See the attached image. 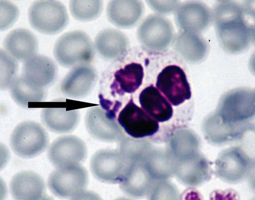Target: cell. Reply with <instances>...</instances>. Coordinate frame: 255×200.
Returning <instances> with one entry per match:
<instances>
[{
  "label": "cell",
  "mask_w": 255,
  "mask_h": 200,
  "mask_svg": "<svg viewBox=\"0 0 255 200\" xmlns=\"http://www.w3.org/2000/svg\"><path fill=\"white\" fill-rule=\"evenodd\" d=\"M87 155L86 143L75 135L57 138L50 144L47 153L49 161L56 168L80 164Z\"/></svg>",
  "instance_id": "obj_11"
},
{
  "label": "cell",
  "mask_w": 255,
  "mask_h": 200,
  "mask_svg": "<svg viewBox=\"0 0 255 200\" xmlns=\"http://www.w3.org/2000/svg\"><path fill=\"white\" fill-rule=\"evenodd\" d=\"M156 86L174 106L191 97L190 87L184 71L175 65L164 68L157 76Z\"/></svg>",
  "instance_id": "obj_12"
},
{
  "label": "cell",
  "mask_w": 255,
  "mask_h": 200,
  "mask_svg": "<svg viewBox=\"0 0 255 200\" xmlns=\"http://www.w3.org/2000/svg\"><path fill=\"white\" fill-rule=\"evenodd\" d=\"M103 8L102 0H71L69 10L75 19L81 21H90L98 18Z\"/></svg>",
  "instance_id": "obj_32"
},
{
  "label": "cell",
  "mask_w": 255,
  "mask_h": 200,
  "mask_svg": "<svg viewBox=\"0 0 255 200\" xmlns=\"http://www.w3.org/2000/svg\"><path fill=\"white\" fill-rule=\"evenodd\" d=\"M146 2L152 10L160 13H169L180 5V2L176 0H146Z\"/></svg>",
  "instance_id": "obj_37"
},
{
  "label": "cell",
  "mask_w": 255,
  "mask_h": 200,
  "mask_svg": "<svg viewBox=\"0 0 255 200\" xmlns=\"http://www.w3.org/2000/svg\"><path fill=\"white\" fill-rule=\"evenodd\" d=\"M130 164L119 150L102 149L92 156L90 168L92 174L99 181L116 184L123 181Z\"/></svg>",
  "instance_id": "obj_6"
},
{
  "label": "cell",
  "mask_w": 255,
  "mask_h": 200,
  "mask_svg": "<svg viewBox=\"0 0 255 200\" xmlns=\"http://www.w3.org/2000/svg\"><path fill=\"white\" fill-rule=\"evenodd\" d=\"M129 41L126 35L114 28L100 31L94 41L95 50L104 59L114 60L121 58L127 52Z\"/></svg>",
  "instance_id": "obj_23"
},
{
  "label": "cell",
  "mask_w": 255,
  "mask_h": 200,
  "mask_svg": "<svg viewBox=\"0 0 255 200\" xmlns=\"http://www.w3.org/2000/svg\"><path fill=\"white\" fill-rule=\"evenodd\" d=\"M117 121L126 133L135 138L152 136L159 129L158 122L137 106L132 98L120 112Z\"/></svg>",
  "instance_id": "obj_9"
},
{
  "label": "cell",
  "mask_w": 255,
  "mask_h": 200,
  "mask_svg": "<svg viewBox=\"0 0 255 200\" xmlns=\"http://www.w3.org/2000/svg\"><path fill=\"white\" fill-rule=\"evenodd\" d=\"M247 178L251 188L255 192V161L252 162Z\"/></svg>",
  "instance_id": "obj_40"
},
{
  "label": "cell",
  "mask_w": 255,
  "mask_h": 200,
  "mask_svg": "<svg viewBox=\"0 0 255 200\" xmlns=\"http://www.w3.org/2000/svg\"><path fill=\"white\" fill-rule=\"evenodd\" d=\"M212 16L218 40L225 50L237 53L248 48L252 37L251 27L244 19L242 6L221 0L215 5Z\"/></svg>",
  "instance_id": "obj_1"
},
{
  "label": "cell",
  "mask_w": 255,
  "mask_h": 200,
  "mask_svg": "<svg viewBox=\"0 0 255 200\" xmlns=\"http://www.w3.org/2000/svg\"><path fill=\"white\" fill-rule=\"evenodd\" d=\"M242 7L244 13L255 19V0H246Z\"/></svg>",
  "instance_id": "obj_39"
},
{
  "label": "cell",
  "mask_w": 255,
  "mask_h": 200,
  "mask_svg": "<svg viewBox=\"0 0 255 200\" xmlns=\"http://www.w3.org/2000/svg\"><path fill=\"white\" fill-rule=\"evenodd\" d=\"M139 102L142 109L157 122L168 121L173 115L171 104L152 85L146 87L140 92Z\"/></svg>",
  "instance_id": "obj_26"
},
{
  "label": "cell",
  "mask_w": 255,
  "mask_h": 200,
  "mask_svg": "<svg viewBox=\"0 0 255 200\" xmlns=\"http://www.w3.org/2000/svg\"><path fill=\"white\" fill-rule=\"evenodd\" d=\"M237 140L240 147L250 157L252 162L255 161V125L244 124L241 128Z\"/></svg>",
  "instance_id": "obj_35"
},
{
  "label": "cell",
  "mask_w": 255,
  "mask_h": 200,
  "mask_svg": "<svg viewBox=\"0 0 255 200\" xmlns=\"http://www.w3.org/2000/svg\"><path fill=\"white\" fill-rule=\"evenodd\" d=\"M143 164L155 181L174 176L176 161L167 148H153Z\"/></svg>",
  "instance_id": "obj_27"
},
{
  "label": "cell",
  "mask_w": 255,
  "mask_h": 200,
  "mask_svg": "<svg viewBox=\"0 0 255 200\" xmlns=\"http://www.w3.org/2000/svg\"><path fill=\"white\" fill-rule=\"evenodd\" d=\"M3 47L4 50L17 61L24 62L37 54L38 42L31 31L19 28L6 35Z\"/></svg>",
  "instance_id": "obj_18"
},
{
  "label": "cell",
  "mask_w": 255,
  "mask_h": 200,
  "mask_svg": "<svg viewBox=\"0 0 255 200\" xmlns=\"http://www.w3.org/2000/svg\"><path fill=\"white\" fill-rule=\"evenodd\" d=\"M200 139L192 129L177 128L168 140L167 149L176 161L188 158L200 152Z\"/></svg>",
  "instance_id": "obj_24"
},
{
  "label": "cell",
  "mask_w": 255,
  "mask_h": 200,
  "mask_svg": "<svg viewBox=\"0 0 255 200\" xmlns=\"http://www.w3.org/2000/svg\"><path fill=\"white\" fill-rule=\"evenodd\" d=\"M144 8L139 0H111L108 3L106 14L109 21L116 26L128 28L139 20Z\"/></svg>",
  "instance_id": "obj_22"
},
{
  "label": "cell",
  "mask_w": 255,
  "mask_h": 200,
  "mask_svg": "<svg viewBox=\"0 0 255 200\" xmlns=\"http://www.w3.org/2000/svg\"><path fill=\"white\" fill-rule=\"evenodd\" d=\"M37 200H54V199L49 196L45 194Z\"/></svg>",
  "instance_id": "obj_44"
},
{
  "label": "cell",
  "mask_w": 255,
  "mask_h": 200,
  "mask_svg": "<svg viewBox=\"0 0 255 200\" xmlns=\"http://www.w3.org/2000/svg\"><path fill=\"white\" fill-rule=\"evenodd\" d=\"M20 75L31 85L46 89L56 82L58 67L50 57L36 54L23 62Z\"/></svg>",
  "instance_id": "obj_16"
},
{
  "label": "cell",
  "mask_w": 255,
  "mask_h": 200,
  "mask_svg": "<svg viewBox=\"0 0 255 200\" xmlns=\"http://www.w3.org/2000/svg\"><path fill=\"white\" fill-rule=\"evenodd\" d=\"M153 148L146 139L125 136L119 142L118 150L129 163H143Z\"/></svg>",
  "instance_id": "obj_31"
},
{
  "label": "cell",
  "mask_w": 255,
  "mask_h": 200,
  "mask_svg": "<svg viewBox=\"0 0 255 200\" xmlns=\"http://www.w3.org/2000/svg\"><path fill=\"white\" fill-rule=\"evenodd\" d=\"M254 92H255V89H254Z\"/></svg>",
  "instance_id": "obj_47"
},
{
  "label": "cell",
  "mask_w": 255,
  "mask_h": 200,
  "mask_svg": "<svg viewBox=\"0 0 255 200\" xmlns=\"http://www.w3.org/2000/svg\"><path fill=\"white\" fill-rule=\"evenodd\" d=\"M70 200H103L95 192L84 190L71 198Z\"/></svg>",
  "instance_id": "obj_38"
},
{
  "label": "cell",
  "mask_w": 255,
  "mask_h": 200,
  "mask_svg": "<svg viewBox=\"0 0 255 200\" xmlns=\"http://www.w3.org/2000/svg\"><path fill=\"white\" fill-rule=\"evenodd\" d=\"M251 37L255 42V23L251 27Z\"/></svg>",
  "instance_id": "obj_43"
},
{
  "label": "cell",
  "mask_w": 255,
  "mask_h": 200,
  "mask_svg": "<svg viewBox=\"0 0 255 200\" xmlns=\"http://www.w3.org/2000/svg\"><path fill=\"white\" fill-rule=\"evenodd\" d=\"M216 112L230 123L246 124L255 116L254 90L238 88L228 92L220 99Z\"/></svg>",
  "instance_id": "obj_5"
},
{
  "label": "cell",
  "mask_w": 255,
  "mask_h": 200,
  "mask_svg": "<svg viewBox=\"0 0 255 200\" xmlns=\"http://www.w3.org/2000/svg\"><path fill=\"white\" fill-rule=\"evenodd\" d=\"M143 68L139 63L132 62L114 74V80L110 87L112 94L121 96L134 93L142 84Z\"/></svg>",
  "instance_id": "obj_29"
},
{
  "label": "cell",
  "mask_w": 255,
  "mask_h": 200,
  "mask_svg": "<svg viewBox=\"0 0 255 200\" xmlns=\"http://www.w3.org/2000/svg\"><path fill=\"white\" fill-rule=\"evenodd\" d=\"M17 61L4 50L0 49V89L6 90L17 77Z\"/></svg>",
  "instance_id": "obj_33"
},
{
  "label": "cell",
  "mask_w": 255,
  "mask_h": 200,
  "mask_svg": "<svg viewBox=\"0 0 255 200\" xmlns=\"http://www.w3.org/2000/svg\"><path fill=\"white\" fill-rule=\"evenodd\" d=\"M243 125L234 124L224 120L216 111L203 121L202 130L205 139L211 144L221 145L237 140Z\"/></svg>",
  "instance_id": "obj_21"
},
{
  "label": "cell",
  "mask_w": 255,
  "mask_h": 200,
  "mask_svg": "<svg viewBox=\"0 0 255 200\" xmlns=\"http://www.w3.org/2000/svg\"><path fill=\"white\" fill-rule=\"evenodd\" d=\"M114 200H131L130 199H128L127 198H125V197H120V198H118Z\"/></svg>",
  "instance_id": "obj_45"
},
{
  "label": "cell",
  "mask_w": 255,
  "mask_h": 200,
  "mask_svg": "<svg viewBox=\"0 0 255 200\" xmlns=\"http://www.w3.org/2000/svg\"><path fill=\"white\" fill-rule=\"evenodd\" d=\"M186 195L185 200H203L199 194L195 191H190Z\"/></svg>",
  "instance_id": "obj_41"
},
{
  "label": "cell",
  "mask_w": 255,
  "mask_h": 200,
  "mask_svg": "<svg viewBox=\"0 0 255 200\" xmlns=\"http://www.w3.org/2000/svg\"><path fill=\"white\" fill-rule=\"evenodd\" d=\"M252 161L239 146L228 148L220 153L215 161L216 176L231 184L247 177Z\"/></svg>",
  "instance_id": "obj_10"
},
{
  "label": "cell",
  "mask_w": 255,
  "mask_h": 200,
  "mask_svg": "<svg viewBox=\"0 0 255 200\" xmlns=\"http://www.w3.org/2000/svg\"><path fill=\"white\" fill-rule=\"evenodd\" d=\"M155 181L143 163H132L119 187L128 197L140 199L147 196Z\"/></svg>",
  "instance_id": "obj_20"
},
{
  "label": "cell",
  "mask_w": 255,
  "mask_h": 200,
  "mask_svg": "<svg viewBox=\"0 0 255 200\" xmlns=\"http://www.w3.org/2000/svg\"><path fill=\"white\" fill-rule=\"evenodd\" d=\"M40 116L42 123L48 130L59 134L73 131L80 119L78 109L66 110L65 108H45Z\"/></svg>",
  "instance_id": "obj_25"
},
{
  "label": "cell",
  "mask_w": 255,
  "mask_h": 200,
  "mask_svg": "<svg viewBox=\"0 0 255 200\" xmlns=\"http://www.w3.org/2000/svg\"><path fill=\"white\" fill-rule=\"evenodd\" d=\"M146 200H180V195L178 188L171 181H156Z\"/></svg>",
  "instance_id": "obj_34"
},
{
  "label": "cell",
  "mask_w": 255,
  "mask_h": 200,
  "mask_svg": "<svg viewBox=\"0 0 255 200\" xmlns=\"http://www.w3.org/2000/svg\"><path fill=\"white\" fill-rule=\"evenodd\" d=\"M173 37V27L167 18L159 14L147 16L137 30L139 42L146 49L162 51L166 49Z\"/></svg>",
  "instance_id": "obj_8"
},
{
  "label": "cell",
  "mask_w": 255,
  "mask_h": 200,
  "mask_svg": "<svg viewBox=\"0 0 255 200\" xmlns=\"http://www.w3.org/2000/svg\"><path fill=\"white\" fill-rule=\"evenodd\" d=\"M85 124L89 134L99 141L119 142L125 136L115 118L99 106L88 109L85 115Z\"/></svg>",
  "instance_id": "obj_13"
},
{
  "label": "cell",
  "mask_w": 255,
  "mask_h": 200,
  "mask_svg": "<svg viewBox=\"0 0 255 200\" xmlns=\"http://www.w3.org/2000/svg\"><path fill=\"white\" fill-rule=\"evenodd\" d=\"M98 79L96 68L90 64L76 66L68 72L62 80L60 90L67 97L80 99L93 90Z\"/></svg>",
  "instance_id": "obj_14"
},
{
  "label": "cell",
  "mask_w": 255,
  "mask_h": 200,
  "mask_svg": "<svg viewBox=\"0 0 255 200\" xmlns=\"http://www.w3.org/2000/svg\"><path fill=\"white\" fill-rule=\"evenodd\" d=\"M94 44L90 36L81 30L70 31L56 40L53 55L56 62L65 68L90 64L95 56Z\"/></svg>",
  "instance_id": "obj_2"
},
{
  "label": "cell",
  "mask_w": 255,
  "mask_h": 200,
  "mask_svg": "<svg viewBox=\"0 0 255 200\" xmlns=\"http://www.w3.org/2000/svg\"><path fill=\"white\" fill-rule=\"evenodd\" d=\"M174 47L176 51L187 61L198 63L206 56L208 45L197 33L181 31L175 37Z\"/></svg>",
  "instance_id": "obj_28"
},
{
  "label": "cell",
  "mask_w": 255,
  "mask_h": 200,
  "mask_svg": "<svg viewBox=\"0 0 255 200\" xmlns=\"http://www.w3.org/2000/svg\"><path fill=\"white\" fill-rule=\"evenodd\" d=\"M9 190L14 200H37L44 195L45 185L42 178L31 171L18 172L11 178Z\"/></svg>",
  "instance_id": "obj_19"
},
{
  "label": "cell",
  "mask_w": 255,
  "mask_h": 200,
  "mask_svg": "<svg viewBox=\"0 0 255 200\" xmlns=\"http://www.w3.org/2000/svg\"><path fill=\"white\" fill-rule=\"evenodd\" d=\"M211 175L209 162L201 152L186 159L176 161L174 176L185 186H200L209 181Z\"/></svg>",
  "instance_id": "obj_15"
},
{
  "label": "cell",
  "mask_w": 255,
  "mask_h": 200,
  "mask_svg": "<svg viewBox=\"0 0 255 200\" xmlns=\"http://www.w3.org/2000/svg\"><path fill=\"white\" fill-rule=\"evenodd\" d=\"M252 200H255V198H254V199H253Z\"/></svg>",
  "instance_id": "obj_46"
},
{
  "label": "cell",
  "mask_w": 255,
  "mask_h": 200,
  "mask_svg": "<svg viewBox=\"0 0 255 200\" xmlns=\"http://www.w3.org/2000/svg\"><path fill=\"white\" fill-rule=\"evenodd\" d=\"M249 67L251 72L255 75V52L251 56L250 59Z\"/></svg>",
  "instance_id": "obj_42"
},
{
  "label": "cell",
  "mask_w": 255,
  "mask_h": 200,
  "mask_svg": "<svg viewBox=\"0 0 255 200\" xmlns=\"http://www.w3.org/2000/svg\"><path fill=\"white\" fill-rule=\"evenodd\" d=\"M28 19L34 30L46 35L61 32L69 21L66 6L58 0L33 1L28 8Z\"/></svg>",
  "instance_id": "obj_3"
},
{
  "label": "cell",
  "mask_w": 255,
  "mask_h": 200,
  "mask_svg": "<svg viewBox=\"0 0 255 200\" xmlns=\"http://www.w3.org/2000/svg\"><path fill=\"white\" fill-rule=\"evenodd\" d=\"M0 30H4L12 26L16 20L18 9L15 4L6 0H0Z\"/></svg>",
  "instance_id": "obj_36"
},
{
  "label": "cell",
  "mask_w": 255,
  "mask_h": 200,
  "mask_svg": "<svg viewBox=\"0 0 255 200\" xmlns=\"http://www.w3.org/2000/svg\"><path fill=\"white\" fill-rule=\"evenodd\" d=\"M88 181L87 170L78 164L56 168L49 176L47 184L55 196L66 199L85 190Z\"/></svg>",
  "instance_id": "obj_7"
},
{
  "label": "cell",
  "mask_w": 255,
  "mask_h": 200,
  "mask_svg": "<svg viewBox=\"0 0 255 200\" xmlns=\"http://www.w3.org/2000/svg\"><path fill=\"white\" fill-rule=\"evenodd\" d=\"M49 136L39 123L24 121L17 124L9 138V145L13 153L22 158H31L42 153L47 147Z\"/></svg>",
  "instance_id": "obj_4"
},
{
  "label": "cell",
  "mask_w": 255,
  "mask_h": 200,
  "mask_svg": "<svg viewBox=\"0 0 255 200\" xmlns=\"http://www.w3.org/2000/svg\"><path fill=\"white\" fill-rule=\"evenodd\" d=\"M208 7L199 1H186L176 10L175 19L182 31L198 33L205 30L211 20Z\"/></svg>",
  "instance_id": "obj_17"
},
{
  "label": "cell",
  "mask_w": 255,
  "mask_h": 200,
  "mask_svg": "<svg viewBox=\"0 0 255 200\" xmlns=\"http://www.w3.org/2000/svg\"><path fill=\"white\" fill-rule=\"evenodd\" d=\"M9 90L13 101L23 108H27L29 102L44 100L47 95L46 89L31 85L21 75L14 80Z\"/></svg>",
  "instance_id": "obj_30"
}]
</instances>
